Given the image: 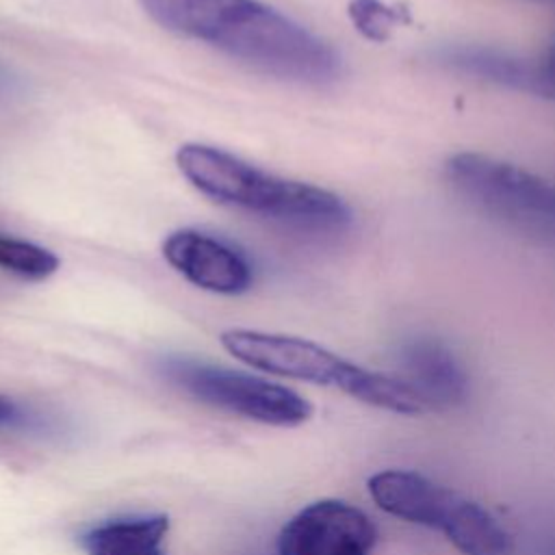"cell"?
Returning a JSON list of instances; mask_svg holds the SVG:
<instances>
[{"mask_svg":"<svg viewBox=\"0 0 555 555\" xmlns=\"http://www.w3.org/2000/svg\"><path fill=\"white\" fill-rule=\"evenodd\" d=\"M61 260L54 251L15 236L0 234V269L24 280H46L56 273Z\"/></svg>","mask_w":555,"mask_h":555,"instance_id":"7c38bea8","label":"cell"},{"mask_svg":"<svg viewBox=\"0 0 555 555\" xmlns=\"http://www.w3.org/2000/svg\"><path fill=\"white\" fill-rule=\"evenodd\" d=\"M165 30L202 41L267 76L330 85L340 56L314 33L258 0H139Z\"/></svg>","mask_w":555,"mask_h":555,"instance_id":"6da1fadb","label":"cell"},{"mask_svg":"<svg viewBox=\"0 0 555 555\" xmlns=\"http://www.w3.org/2000/svg\"><path fill=\"white\" fill-rule=\"evenodd\" d=\"M180 173L210 199L312 234H338L349 228L351 210L332 191L275 178L243 158L204 143H184L176 152Z\"/></svg>","mask_w":555,"mask_h":555,"instance_id":"7a4b0ae2","label":"cell"},{"mask_svg":"<svg viewBox=\"0 0 555 555\" xmlns=\"http://www.w3.org/2000/svg\"><path fill=\"white\" fill-rule=\"evenodd\" d=\"M451 186L473 206L529 234L555 236V186L492 156L460 152L444 165Z\"/></svg>","mask_w":555,"mask_h":555,"instance_id":"5b68a950","label":"cell"},{"mask_svg":"<svg viewBox=\"0 0 555 555\" xmlns=\"http://www.w3.org/2000/svg\"><path fill=\"white\" fill-rule=\"evenodd\" d=\"M219 343L230 356L256 371L332 386L366 405L395 414L427 412L425 399L403 375L360 366L308 338L232 327L221 332Z\"/></svg>","mask_w":555,"mask_h":555,"instance_id":"3957f363","label":"cell"},{"mask_svg":"<svg viewBox=\"0 0 555 555\" xmlns=\"http://www.w3.org/2000/svg\"><path fill=\"white\" fill-rule=\"evenodd\" d=\"M349 17L353 26L373 41H384L392 33V28L401 22V15L395 7H388L379 0H351Z\"/></svg>","mask_w":555,"mask_h":555,"instance_id":"4fadbf2b","label":"cell"},{"mask_svg":"<svg viewBox=\"0 0 555 555\" xmlns=\"http://www.w3.org/2000/svg\"><path fill=\"white\" fill-rule=\"evenodd\" d=\"M15 416H17V408H15V403L0 395V423H9V421H13Z\"/></svg>","mask_w":555,"mask_h":555,"instance_id":"9a60e30c","label":"cell"},{"mask_svg":"<svg viewBox=\"0 0 555 555\" xmlns=\"http://www.w3.org/2000/svg\"><path fill=\"white\" fill-rule=\"evenodd\" d=\"M403 375L431 408L453 405L466 395V375L455 356L431 338H414L401 349Z\"/></svg>","mask_w":555,"mask_h":555,"instance_id":"9c48e42d","label":"cell"},{"mask_svg":"<svg viewBox=\"0 0 555 555\" xmlns=\"http://www.w3.org/2000/svg\"><path fill=\"white\" fill-rule=\"evenodd\" d=\"M438 59L442 65H447L455 72L477 76L481 80L496 82L501 87H512L518 91L544 95L538 61L518 59L507 52H501L494 48H483V46L447 48L438 54Z\"/></svg>","mask_w":555,"mask_h":555,"instance_id":"8fae6325","label":"cell"},{"mask_svg":"<svg viewBox=\"0 0 555 555\" xmlns=\"http://www.w3.org/2000/svg\"><path fill=\"white\" fill-rule=\"evenodd\" d=\"M163 258L191 284L217 295H241L254 284V269L232 245L182 228L163 241Z\"/></svg>","mask_w":555,"mask_h":555,"instance_id":"ba28073f","label":"cell"},{"mask_svg":"<svg viewBox=\"0 0 555 555\" xmlns=\"http://www.w3.org/2000/svg\"><path fill=\"white\" fill-rule=\"evenodd\" d=\"M371 516L343 499H319L286 520L278 555H371L377 544Z\"/></svg>","mask_w":555,"mask_h":555,"instance_id":"52a82bcc","label":"cell"},{"mask_svg":"<svg viewBox=\"0 0 555 555\" xmlns=\"http://www.w3.org/2000/svg\"><path fill=\"white\" fill-rule=\"evenodd\" d=\"M366 488L382 512L440 531L462 555L514 553L512 533L488 507L416 470H379Z\"/></svg>","mask_w":555,"mask_h":555,"instance_id":"277c9868","label":"cell"},{"mask_svg":"<svg viewBox=\"0 0 555 555\" xmlns=\"http://www.w3.org/2000/svg\"><path fill=\"white\" fill-rule=\"evenodd\" d=\"M169 516L130 514L91 525L78 535L87 555H165Z\"/></svg>","mask_w":555,"mask_h":555,"instance_id":"30bf717a","label":"cell"},{"mask_svg":"<svg viewBox=\"0 0 555 555\" xmlns=\"http://www.w3.org/2000/svg\"><path fill=\"white\" fill-rule=\"evenodd\" d=\"M163 373L193 399L262 425L299 427L314 412L312 403L297 390L254 373L191 358L163 360Z\"/></svg>","mask_w":555,"mask_h":555,"instance_id":"8992f818","label":"cell"},{"mask_svg":"<svg viewBox=\"0 0 555 555\" xmlns=\"http://www.w3.org/2000/svg\"><path fill=\"white\" fill-rule=\"evenodd\" d=\"M538 63H540L544 95L555 98V39H553V43L546 48L542 61H538Z\"/></svg>","mask_w":555,"mask_h":555,"instance_id":"5bb4252c","label":"cell"},{"mask_svg":"<svg viewBox=\"0 0 555 555\" xmlns=\"http://www.w3.org/2000/svg\"><path fill=\"white\" fill-rule=\"evenodd\" d=\"M13 89V76L7 72L4 65H0V93H7Z\"/></svg>","mask_w":555,"mask_h":555,"instance_id":"2e32d148","label":"cell"}]
</instances>
